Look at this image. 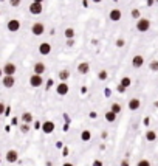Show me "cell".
Here are the masks:
<instances>
[{
  "mask_svg": "<svg viewBox=\"0 0 158 166\" xmlns=\"http://www.w3.org/2000/svg\"><path fill=\"white\" fill-rule=\"evenodd\" d=\"M149 28H151V22H149V19H144V17L138 19V22H136V30L138 31L146 33V31H149Z\"/></svg>",
  "mask_w": 158,
  "mask_h": 166,
  "instance_id": "cell-1",
  "label": "cell"
},
{
  "mask_svg": "<svg viewBox=\"0 0 158 166\" xmlns=\"http://www.w3.org/2000/svg\"><path fill=\"white\" fill-rule=\"evenodd\" d=\"M16 64L13 62H6L5 65H3V75L5 76H14V73H16Z\"/></svg>",
  "mask_w": 158,
  "mask_h": 166,
  "instance_id": "cell-2",
  "label": "cell"
},
{
  "mask_svg": "<svg viewBox=\"0 0 158 166\" xmlns=\"http://www.w3.org/2000/svg\"><path fill=\"white\" fill-rule=\"evenodd\" d=\"M43 31H45V26H43V23H40V22H36V23L31 26V33H33L34 36H42Z\"/></svg>",
  "mask_w": 158,
  "mask_h": 166,
  "instance_id": "cell-3",
  "label": "cell"
},
{
  "mask_svg": "<svg viewBox=\"0 0 158 166\" xmlns=\"http://www.w3.org/2000/svg\"><path fill=\"white\" fill-rule=\"evenodd\" d=\"M43 84V79L40 75H34L33 73V76H30V86L31 87H40Z\"/></svg>",
  "mask_w": 158,
  "mask_h": 166,
  "instance_id": "cell-4",
  "label": "cell"
},
{
  "mask_svg": "<svg viewBox=\"0 0 158 166\" xmlns=\"http://www.w3.org/2000/svg\"><path fill=\"white\" fill-rule=\"evenodd\" d=\"M5 158H6L8 163H16V161L19 160V154H17V151H14V149H9V151L6 152V155H5Z\"/></svg>",
  "mask_w": 158,
  "mask_h": 166,
  "instance_id": "cell-5",
  "label": "cell"
},
{
  "mask_svg": "<svg viewBox=\"0 0 158 166\" xmlns=\"http://www.w3.org/2000/svg\"><path fill=\"white\" fill-rule=\"evenodd\" d=\"M42 10H43L42 3L31 2V5H30V13H31V14H34V16H39V14L42 13Z\"/></svg>",
  "mask_w": 158,
  "mask_h": 166,
  "instance_id": "cell-6",
  "label": "cell"
},
{
  "mask_svg": "<svg viewBox=\"0 0 158 166\" xmlns=\"http://www.w3.org/2000/svg\"><path fill=\"white\" fill-rule=\"evenodd\" d=\"M6 28L11 31V33H16V31L20 30V22H19L17 19H13V20H9V22H8Z\"/></svg>",
  "mask_w": 158,
  "mask_h": 166,
  "instance_id": "cell-7",
  "label": "cell"
},
{
  "mask_svg": "<svg viewBox=\"0 0 158 166\" xmlns=\"http://www.w3.org/2000/svg\"><path fill=\"white\" fill-rule=\"evenodd\" d=\"M2 84H3L5 89H11L16 84V79H14V76H3L2 78Z\"/></svg>",
  "mask_w": 158,
  "mask_h": 166,
  "instance_id": "cell-8",
  "label": "cell"
},
{
  "mask_svg": "<svg viewBox=\"0 0 158 166\" xmlns=\"http://www.w3.org/2000/svg\"><path fill=\"white\" fill-rule=\"evenodd\" d=\"M68 84H67V82H61V84L58 86V87H56V92H58V95H61V96H65V95H67L68 93Z\"/></svg>",
  "mask_w": 158,
  "mask_h": 166,
  "instance_id": "cell-9",
  "label": "cell"
},
{
  "mask_svg": "<svg viewBox=\"0 0 158 166\" xmlns=\"http://www.w3.org/2000/svg\"><path fill=\"white\" fill-rule=\"evenodd\" d=\"M39 53L42 54V56H46V54H50L51 53V45L48 42H43L39 45Z\"/></svg>",
  "mask_w": 158,
  "mask_h": 166,
  "instance_id": "cell-10",
  "label": "cell"
},
{
  "mask_svg": "<svg viewBox=\"0 0 158 166\" xmlns=\"http://www.w3.org/2000/svg\"><path fill=\"white\" fill-rule=\"evenodd\" d=\"M143 64H144V58L141 56V54H136V56L132 58V65H133L135 68L143 67Z\"/></svg>",
  "mask_w": 158,
  "mask_h": 166,
  "instance_id": "cell-11",
  "label": "cell"
},
{
  "mask_svg": "<svg viewBox=\"0 0 158 166\" xmlns=\"http://www.w3.org/2000/svg\"><path fill=\"white\" fill-rule=\"evenodd\" d=\"M45 70H46V67H45V64L43 62H36L34 64V75H43L45 73Z\"/></svg>",
  "mask_w": 158,
  "mask_h": 166,
  "instance_id": "cell-12",
  "label": "cell"
},
{
  "mask_svg": "<svg viewBox=\"0 0 158 166\" xmlns=\"http://www.w3.org/2000/svg\"><path fill=\"white\" fill-rule=\"evenodd\" d=\"M121 11L119 10H112L110 13H109V17H110V20L112 22H118V20H121Z\"/></svg>",
  "mask_w": 158,
  "mask_h": 166,
  "instance_id": "cell-13",
  "label": "cell"
},
{
  "mask_svg": "<svg viewBox=\"0 0 158 166\" xmlns=\"http://www.w3.org/2000/svg\"><path fill=\"white\" fill-rule=\"evenodd\" d=\"M78 71L81 73V75H87V73L90 71V64L88 62H81L78 65Z\"/></svg>",
  "mask_w": 158,
  "mask_h": 166,
  "instance_id": "cell-14",
  "label": "cell"
},
{
  "mask_svg": "<svg viewBox=\"0 0 158 166\" xmlns=\"http://www.w3.org/2000/svg\"><path fill=\"white\" fill-rule=\"evenodd\" d=\"M42 131H43L45 134H51V132L54 131V123H53V121H45V123L42 124Z\"/></svg>",
  "mask_w": 158,
  "mask_h": 166,
  "instance_id": "cell-15",
  "label": "cell"
},
{
  "mask_svg": "<svg viewBox=\"0 0 158 166\" xmlns=\"http://www.w3.org/2000/svg\"><path fill=\"white\" fill-rule=\"evenodd\" d=\"M139 106H141V101H139L138 98H132L129 101V109L130 110H138Z\"/></svg>",
  "mask_w": 158,
  "mask_h": 166,
  "instance_id": "cell-16",
  "label": "cell"
},
{
  "mask_svg": "<svg viewBox=\"0 0 158 166\" xmlns=\"http://www.w3.org/2000/svg\"><path fill=\"white\" fill-rule=\"evenodd\" d=\"M33 113L31 112H25V113H22V121L25 123V124H30L31 121H33Z\"/></svg>",
  "mask_w": 158,
  "mask_h": 166,
  "instance_id": "cell-17",
  "label": "cell"
},
{
  "mask_svg": "<svg viewBox=\"0 0 158 166\" xmlns=\"http://www.w3.org/2000/svg\"><path fill=\"white\" fill-rule=\"evenodd\" d=\"M104 118H106V121H109V123H115L116 121V113H113L112 110H109V112L104 115Z\"/></svg>",
  "mask_w": 158,
  "mask_h": 166,
  "instance_id": "cell-18",
  "label": "cell"
},
{
  "mask_svg": "<svg viewBox=\"0 0 158 166\" xmlns=\"http://www.w3.org/2000/svg\"><path fill=\"white\" fill-rule=\"evenodd\" d=\"M146 140L151 141V143L155 141V140H157V132H155V131H147V132H146Z\"/></svg>",
  "mask_w": 158,
  "mask_h": 166,
  "instance_id": "cell-19",
  "label": "cell"
},
{
  "mask_svg": "<svg viewBox=\"0 0 158 166\" xmlns=\"http://www.w3.org/2000/svg\"><path fill=\"white\" fill-rule=\"evenodd\" d=\"M90 138H91L90 131H82V132H81V140H82V141H90Z\"/></svg>",
  "mask_w": 158,
  "mask_h": 166,
  "instance_id": "cell-20",
  "label": "cell"
},
{
  "mask_svg": "<svg viewBox=\"0 0 158 166\" xmlns=\"http://www.w3.org/2000/svg\"><path fill=\"white\" fill-rule=\"evenodd\" d=\"M130 84H132V81H130V78H129V76H124L123 79H121V86H123L124 89H129V87H130Z\"/></svg>",
  "mask_w": 158,
  "mask_h": 166,
  "instance_id": "cell-21",
  "label": "cell"
},
{
  "mask_svg": "<svg viewBox=\"0 0 158 166\" xmlns=\"http://www.w3.org/2000/svg\"><path fill=\"white\" fill-rule=\"evenodd\" d=\"M121 109H123V107H121V104H118V103H113V104H112V107H110V110H112V112H113V113H121Z\"/></svg>",
  "mask_w": 158,
  "mask_h": 166,
  "instance_id": "cell-22",
  "label": "cell"
},
{
  "mask_svg": "<svg viewBox=\"0 0 158 166\" xmlns=\"http://www.w3.org/2000/svg\"><path fill=\"white\" fill-rule=\"evenodd\" d=\"M68 78H70V71H68V70H62V71H59V79L67 81Z\"/></svg>",
  "mask_w": 158,
  "mask_h": 166,
  "instance_id": "cell-23",
  "label": "cell"
},
{
  "mask_svg": "<svg viewBox=\"0 0 158 166\" xmlns=\"http://www.w3.org/2000/svg\"><path fill=\"white\" fill-rule=\"evenodd\" d=\"M64 34H65V38H67V39H73L74 38V30L73 28H67Z\"/></svg>",
  "mask_w": 158,
  "mask_h": 166,
  "instance_id": "cell-24",
  "label": "cell"
},
{
  "mask_svg": "<svg viewBox=\"0 0 158 166\" xmlns=\"http://www.w3.org/2000/svg\"><path fill=\"white\" fill-rule=\"evenodd\" d=\"M130 16H132V19H141V13H139V10H132L130 11Z\"/></svg>",
  "mask_w": 158,
  "mask_h": 166,
  "instance_id": "cell-25",
  "label": "cell"
},
{
  "mask_svg": "<svg viewBox=\"0 0 158 166\" xmlns=\"http://www.w3.org/2000/svg\"><path fill=\"white\" fill-rule=\"evenodd\" d=\"M107 76H109L107 70H101V71H99V75H98V78H99L101 81H106V79H107Z\"/></svg>",
  "mask_w": 158,
  "mask_h": 166,
  "instance_id": "cell-26",
  "label": "cell"
},
{
  "mask_svg": "<svg viewBox=\"0 0 158 166\" xmlns=\"http://www.w3.org/2000/svg\"><path fill=\"white\" fill-rule=\"evenodd\" d=\"M20 132H22V134H28V132H30V126L23 123V124L20 126Z\"/></svg>",
  "mask_w": 158,
  "mask_h": 166,
  "instance_id": "cell-27",
  "label": "cell"
},
{
  "mask_svg": "<svg viewBox=\"0 0 158 166\" xmlns=\"http://www.w3.org/2000/svg\"><path fill=\"white\" fill-rule=\"evenodd\" d=\"M151 70L152 71H158V61H152L151 62Z\"/></svg>",
  "mask_w": 158,
  "mask_h": 166,
  "instance_id": "cell-28",
  "label": "cell"
},
{
  "mask_svg": "<svg viewBox=\"0 0 158 166\" xmlns=\"http://www.w3.org/2000/svg\"><path fill=\"white\" fill-rule=\"evenodd\" d=\"M136 166H151V161H149V160H139L136 163Z\"/></svg>",
  "mask_w": 158,
  "mask_h": 166,
  "instance_id": "cell-29",
  "label": "cell"
},
{
  "mask_svg": "<svg viewBox=\"0 0 158 166\" xmlns=\"http://www.w3.org/2000/svg\"><path fill=\"white\" fill-rule=\"evenodd\" d=\"M20 2H22V0H9V5H11V6H19V5H20Z\"/></svg>",
  "mask_w": 158,
  "mask_h": 166,
  "instance_id": "cell-30",
  "label": "cell"
},
{
  "mask_svg": "<svg viewBox=\"0 0 158 166\" xmlns=\"http://www.w3.org/2000/svg\"><path fill=\"white\" fill-rule=\"evenodd\" d=\"M124 45H126V41H124V39H118V41H116V47H124Z\"/></svg>",
  "mask_w": 158,
  "mask_h": 166,
  "instance_id": "cell-31",
  "label": "cell"
},
{
  "mask_svg": "<svg viewBox=\"0 0 158 166\" xmlns=\"http://www.w3.org/2000/svg\"><path fill=\"white\" fill-rule=\"evenodd\" d=\"M5 112H6V106L3 103H0V115H3Z\"/></svg>",
  "mask_w": 158,
  "mask_h": 166,
  "instance_id": "cell-32",
  "label": "cell"
},
{
  "mask_svg": "<svg viewBox=\"0 0 158 166\" xmlns=\"http://www.w3.org/2000/svg\"><path fill=\"white\" fill-rule=\"evenodd\" d=\"M91 166H102V161H101V160H95Z\"/></svg>",
  "mask_w": 158,
  "mask_h": 166,
  "instance_id": "cell-33",
  "label": "cell"
},
{
  "mask_svg": "<svg viewBox=\"0 0 158 166\" xmlns=\"http://www.w3.org/2000/svg\"><path fill=\"white\" fill-rule=\"evenodd\" d=\"M116 90H118V92H119V93H123V92H126V89H124V87H123V86H121V84H119V86H118V87H116Z\"/></svg>",
  "mask_w": 158,
  "mask_h": 166,
  "instance_id": "cell-34",
  "label": "cell"
},
{
  "mask_svg": "<svg viewBox=\"0 0 158 166\" xmlns=\"http://www.w3.org/2000/svg\"><path fill=\"white\" fill-rule=\"evenodd\" d=\"M34 127H37V129H39V127H42V124H40L39 121H36V126H34Z\"/></svg>",
  "mask_w": 158,
  "mask_h": 166,
  "instance_id": "cell-35",
  "label": "cell"
},
{
  "mask_svg": "<svg viewBox=\"0 0 158 166\" xmlns=\"http://www.w3.org/2000/svg\"><path fill=\"white\" fill-rule=\"evenodd\" d=\"M147 5H149V6H152V5H154V0H147Z\"/></svg>",
  "mask_w": 158,
  "mask_h": 166,
  "instance_id": "cell-36",
  "label": "cell"
},
{
  "mask_svg": "<svg viewBox=\"0 0 158 166\" xmlns=\"http://www.w3.org/2000/svg\"><path fill=\"white\" fill-rule=\"evenodd\" d=\"M67 45H73V39H68V41H67Z\"/></svg>",
  "mask_w": 158,
  "mask_h": 166,
  "instance_id": "cell-37",
  "label": "cell"
},
{
  "mask_svg": "<svg viewBox=\"0 0 158 166\" xmlns=\"http://www.w3.org/2000/svg\"><path fill=\"white\" fill-rule=\"evenodd\" d=\"M91 2H95V3H101L102 0H91Z\"/></svg>",
  "mask_w": 158,
  "mask_h": 166,
  "instance_id": "cell-38",
  "label": "cell"
},
{
  "mask_svg": "<svg viewBox=\"0 0 158 166\" xmlns=\"http://www.w3.org/2000/svg\"><path fill=\"white\" fill-rule=\"evenodd\" d=\"M62 166H73V164H71V163H64Z\"/></svg>",
  "mask_w": 158,
  "mask_h": 166,
  "instance_id": "cell-39",
  "label": "cell"
},
{
  "mask_svg": "<svg viewBox=\"0 0 158 166\" xmlns=\"http://www.w3.org/2000/svg\"><path fill=\"white\" fill-rule=\"evenodd\" d=\"M33 2H37V3H42L43 0H33Z\"/></svg>",
  "mask_w": 158,
  "mask_h": 166,
  "instance_id": "cell-40",
  "label": "cell"
},
{
  "mask_svg": "<svg viewBox=\"0 0 158 166\" xmlns=\"http://www.w3.org/2000/svg\"><path fill=\"white\" fill-rule=\"evenodd\" d=\"M2 73H3V70H0V78H2Z\"/></svg>",
  "mask_w": 158,
  "mask_h": 166,
  "instance_id": "cell-41",
  "label": "cell"
}]
</instances>
